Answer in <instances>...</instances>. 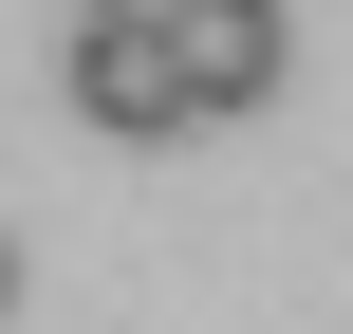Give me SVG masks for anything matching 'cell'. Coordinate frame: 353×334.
I'll list each match as a JSON object with an SVG mask.
<instances>
[{
	"mask_svg": "<svg viewBox=\"0 0 353 334\" xmlns=\"http://www.w3.org/2000/svg\"><path fill=\"white\" fill-rule=\"evenodd\" d=\"M0 316H19V242H0Z\"/></svg>",
	"mask_w": 353,
	"mask_h": 334,
	"instance_id": "7a4b0ae2",
	"label": "cell"
},
{
	"mask_svg": "<svg viewBox=\"0 0 353 334\" xmlns=\"http://www.w3.org/2000/svg\"><path fill=\"white\" fill-rule=\"evenodd\" d=\"M56 74H74V112H93V130H130V149H168V130H186V93H168L149 19H112V0H74V56H56Z\"/></svg>",
	"mask_w": 353,
	"mask_h": 334,
	"instance_id": "6da1fadb",
	"label": "cell"
}]
</instances>
